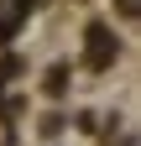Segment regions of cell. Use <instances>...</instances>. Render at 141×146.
Returning <instances> with one entry per match:
<instances>
[{"instance_id": "3", "label": "cell", "mask_w": 141, "mask_h": 146, "mask_svg": "<svg viewBox=\"0 0 141 146\" xmlns=\"http://www.w3.org/2000/svg\"><path fill=\"white\" fill-rule=\"evenodd\" d=\"M63 78H68V68H52L47 73V94H63Z\"/></svg>"}, {"instance_id": "2", "label": "cell", "mask_w": 141, "mask_h": 146, "mask_svg": "<svg viewBox=\"0 0 141 146\" xmlns=\"http://www.w3.org/2000/svg\"><path fill=\"white\" fill-rule=\"evenodd\" d=\"M16 26H21V11H11L5 0H0V42H11V36H16Z\"/></svg>"}, {"instance_id": "1", "label": "cell", "mask_w": 141, "mask_h": 146, "mask_svg": "<svg viewBox=\"0 0 141 146\" xmlns=\"http://www.w3.org/2000/svg\"><path fill=\"white\" fill-rule=\"evenodd\" d=\"M110 58H115V36H110V26H99V21H94V26H89V63L104 68Z\"/></svg>"}]
</instances>
